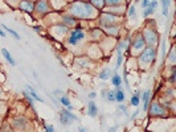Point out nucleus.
I'll return each mask as SVG.
<instances>
[{
  "instance_id": "nucleus-38",
  "label": "nucleus",
  "mask_w": 176,
  "mask_h": 132,
  "mask_svg": "<svg viewBox=\"0 0 176 132\" xmlns=\"http://www.w3.org/2000/svg\"><path fill=\"white\" fill-rule=\"evenodd\" d=\"M0 36H2V37H7V35H6V33H4L2 29H0Z\"/></svg>"
},
{
  "instance_id": "nucleus-35",
  "label": "nucleus",
  "mask_w": 176,
  "mask_h": 132,
  "mask_svg": "<svg viewBox=\"0 0 176 132\" xmlns=\"http://www.w3.org/2000/svg\"><path fill=\"white\" fill-rule=\"evenodd\" d=\"M119 110H120V111H123L126 115L128 114V112H127V107H126V106H119Z\"/></svg>"
},
{
  "instance_id": "nucleus-10",
  "label": "nucleus",
  "mask_w": 176,
  "mask_h": 132,
  "mask_svg": "<svg viewBox=\"0 0 176 132\" xmlns=\"http://www.w3.org/2000/svg\"><path fill=\"white\" fill-rule=\"evenodd\" d=\"M2 53H3V56H4V58H6L7 61L11 65H15V60L12 58V56H11V53L7 50V49H2Z\"/></svg>"
},
{
  "instance_id": "nucleus-32",
  "label": "nucleus",
  "mask_w": 176,
  "mask_h": 132,
  "mask_svg": "<svg viewBox=\"0 0 176 132\" xmlns=\"http://www.w3.org/2000/svg\"><path fill=\"white\" fill-rule=\"evenodd\" d=\"M150 8H152V9H156V7H157V0H152V2H150V6H148Z\"/></svg>"
},
{
  "instance_id": "nucleus-7",
  "label": "nucleus",
  "mask_w": 176,
  "mask_h": 132,
  "mask_svg": "<svg viewBox=\"0 0 176 132\" xmlns=\"http://www.w3.org/2000/svg\"><path fill=\"white\" fill-rule=\"evenodd\" d=\"M150 95H151V91L150 90H146L145 93H143V110H147L148 108V102H150Z\"/></svg>"
},
{
  "instance_id": "nucleus-3",
  "label": "nucleus",
  "mask_w": 176,
  "mask_h": 132,
  "mask_svg": "<svg viewBox=\"0 0 176 132\" xmlns=\"http://www.w3.org/2000/svg\"><path fill=\"white\" fill-rule=\"evenodd\" d=\"M85 39V32H83L81 28H77L70 32V37H69V44L70 45H76L80 40H83Z\"/></svg>"
},
{
  "instance_id": "nucleus-30",
  "label": "nucleus",
  "mask_w": 176,
  "mask_h": 132,
  "mask_svg": "<svg viewBox=\"0 0 176 132\" xmlns=\"http://www.w3.org/2000/svg\"><path fill=\"white\" fill-rule=\"evenodd\" d=\"M152 12H154V9L150 8V7H147V8H145V11H143V16H148V15H151Z\"/></svg>"
},
{
  "instance_id": "nucleus-8",
  "label": "nucleus",
  "mask_w": 176,
  "mask_h": 132,
  "mask_svg": "<svg viewBox=\"0 0 176 132\" xmlns=\"http://www.w3.org/2000/svg\"><path fill=\"white\" fill-rule=\"evenodd\" d=\"M36 8H37V11H39V12H48V9H49L48 3H46L45 0H40V2L37 3Z\"/></svg>"
},
{
  "instance_id": "nucleus-27",
  "label": "nucleus",
  "mask_w": 176,
  "mask_h": 132,
  "mask_svg": "<svg viewBox=\"0 0 176 132\" xmlns=\"http://www.w3.org/2000/svg\"><path fill=\"white\" fill-rule=\"evenodd\" d=\"M91 3L94 4L95 7H98V8H102L105 6V0H91Z\"/></svg>"
},
{
  "instance_id": "nucleus-29",
  "label": "nucleus",
  "mask_w": 176,
  "mask_h": 132,
  "mask_svg": "<svg viewBox=\"0 0 176 132\" xmlns=\"http://www.w3.org/2000/svg\"><path fill=\"white\" fill-rule=\"evenodd\" d=\"M128 16L130 17H135V6H131L128 8Z\"/></svg>"
},
{
  "instance_id": "nucleus-14",
  "label": "nucleus",
  "mask_w": 176,
  "mask_h": 132,
  "mask_svg": "<svg viewBox=\"0 0 176 132\" xmlns=\"http://www.w3.org/2000/svg\"><path fill=\"white\" fill-rule=\"evenodd\" d=\"M103 94H105V99H106L107 102H114V101H115L114 93L111 91V90H105V91H103Z\"/></svg>"
},
{
  "instance_id": "nucleus-26",
  "label": "nucleus",
  "mask_w": 176,
  "mask_h": 132,
  "mask_svg": "<svg viewBox=\"0 0 176 132\" xmlns=\"http://www.w3.org/2000/svg\"><path fill=\"white\" fill-rule=\"evenodd\" d=\"M131 105H132V106H138V105H139V93H136L135 95H132V98H131Z\"/></svg>"
},
{
  "instance_id": "nucleus-20",
  "label": "nucleus",
  "mask_w": 176,
  "mask_h": 132,
  "mask_svg": "<svg viewBox=\"0 0 176 132\" xmlns=\"http://www.w3.org/2000/svg\"><path fill=\"white\" fill-rule=\"evenodd\" d=\"M2 28H3V29H6L8 33H11V35L13 36V37H15V39H17V40H20V36H19L17 35V33L15 32V31H13V29H11V28H7V25H4V24H2Z\"/></svg>"
},
{
  "instance_id": "nucleus-33",
  "label": "nucleus",
  "mask_w": 176,
  "mask_h": 132,
  "mask_svg": "<svg viewBox=\"0 0 176 132\" xmlns=\"http://www.w3.org/2000/svg\"><path fill=\"white\" fill-rule=\"evenodd\" d=\"M140 6H142L143 8H147L148 6H150V0H143V2L140 3Z\"/></svg>"
},
{
  "instance_id": "nucleus-37",
  "label": "nucleus",
  "mask_w": 176,
  "mask_h": 132,
  "mask_svg": "<svg viewBox=\"0 0 176 132\" xmlns=\"http://www.w3.org/2000/svg\"><path fill=\"white\" fill-rule=\"evenodd\" d=\"M89 98H90V99H94V98H95V93H90V94H89Z\"/></svg>"
},
{
  "instance_id": "nucleus-2",
  "label": "nucleus",
  "mask_w": 176,
  "mask_h": 132,
  "mask_svg": "<svg viewBox=\"0 0 176 132\" xmlns=\"http://www.w3.org/2000/svg\"><path fill=\"white\" fill-rule=\"evenodd\" d=\"M155 60V50L152 48H147L145 49V52H143V54L140 56V58H139V61H140V64L143 65H147V64H151L152 61Z\"/></svg>"
},
{
  "instance_id": "nucleus-25",
  "label": "nucleus",
  "mask_w": 176,
  "mask_h": 132,
  "mask_svg": "<svg viewBox=\"0 0 176 132\" xmlns=\"http://www.w3.org/2000/svg\"><path fill=\"white\" fill-rule=\"evenodd\" d=\"M64 21L68 25H73V24H76V20H74V19H73L72 16H65V17H64Z\"/></svg>"
},
{
  "instance_id": "nucleus-17",
  "label": "nucleus",
  "mask_w": 176,
  "mask_h": 132,
  "mask_svg": "<svg viewBox=\"0 0 176 132\" xmlns=\"http://www.w3.org/2000/svg\"><path fill=\"white\" fill-rule=\"evenodd\" d=\"M145 36L148 39V44H155V42H156V36L152 32H146Z\"/></svg>"
},
{
  "instance_id": "nucleus-11",
  "label": "nucleus",
  "mask_w": 176,
  "mask_h": 132,
  "mask_svg": "<svg viewBox=\"0 0 176 132\" xmlns=\"http://www.w3.org/2000/svg\"><path fill=\"white\" fill-rule=\"evenodd\" d=\"M110 75H111V70L110 69H105V70H102V72L99 73V78L102 79V81H106V79L110 78Z\"/></svg>"
},
{
  "instance_id": "nucleus-19",
  "label": "nucleus",
  "mask_w": 176,
  "mask_h": 132,
  "mask_svg": "<svg viewBox=\"0 0 176 132\" xmlns=\"http://www.w3.org/2000/svg\"><path fill=\"white\" fill-rule=\"evenodd\" d=\"M111 82H113V85L115 87H119L120 86V83H122V79H120V77L118 74H115L113 78H111Z\"/></svg>"
},
{
  "instance_id": "nucleus-22",
  "label": "nucleus",
  "mask_w": 176,
  "mask_h": 132,
  "mask_svg": "<svg viewBox=\"0 0 176 132\" xmlns=\"http://www.w3.org/2000/svg\"><path fill=\"white\" fill-rule=\"evenodd\" d=\"M60 122H61V124H64V126H69V124H70V123H72L73 120L68 119L66 116H65V115H62V114H61V116H60Z\"/></svg>"
},
{
  "instance_id": "nucleus-5",
  "label": "nucleus",
  "mask_w": 176,
  "mask_h": 132,
  "mask_svg": "<svg viewBox=\"0 0 176 132\" xmlns=\"http://www.w3.org/2000/svg\"><path fill=\"white\" fill-rule=\"evenodd\" d=\"M115 20H118L117 16L111 15V13H105L101 21H102V24H103L105 27H109V25H113V23H114Z\"/></svg>"
},
{
  "instance_id": "nucleus-15",
  "label": "nucleus",
  "mask_w": 176,
  "mask_h": 132,
  "mask_svg": "<svg viewBox=\"0 0 176 132\" xmlns=\"http://www.w3.org/2000/svg\"><path fill=\"white\" fill-rule=\"evenodd\" d=\"M21 8L23 9H25V11L28 12H31V11H33V4H32L31 2H21Z\"/></svg>"
},
{
  "instance_id": "nucleus-12",
  "label": "nucleus",
  "mask_w": 176,
  "mask_h": 132,
  "mask_svg": "<svg viewBox=\"0 0 176 132\" xmlns=\"http://www.w3.org/2000/svg\"><path fill=\"white\" fill-rule=\"evenodd\" d=\"M60 102H61L65 107H68V110H73V106H72L70 101H69V99H68L66 97H65V95H62L61 98H60Z\"/></svg>"
},
{
  "instance_id": "nucleus-39",
  "label": "nucleus",
  "mask_w": 176,
  "mask_h": 132,
  "mask_svg": "<svg viewBox=\"0 0 176 132\" xmlns=\"http://www.w3.org/2000/svg\"><path fill=\"white\" fill-rule=\"evenodd\" d=\"M78 131H80V132H86L85 128H82V127H80V128H78Z\"/></svg>"
},
{
  "instance_id": "nucleus-16",
  "label": "nucleus",
  "mask_w": 176,
  "mask_h": 132,
  "mask_svg": "<svg viewBox=\"0 0 176 132\" xmlns=\"http://www.w3.org/2000/svg\"><path fill=\"white\" fill-rule=\"evenodd\" d=\"M61 114H62V115H65V116L68 118V119H70V120H78L76 115L70 114V111H69V110H65V108H62V110H61Z\"/></svg>"
},
{
  "instance_id": "nucleus-4",
  "label": "nucleus",
  "mask_w": 176,
  "mask_h": 132,
  "mask_svg": "<svg viewBox=\"0 0 176 132\" xmlns=\"http://www.w3.org/2000/svg\"><path fill=\"white\" fill-rule=\"evenodd\" d=\"M150 112H151L152 116H157V115L164 116L166 115V110L159 105V103H154V105L151 106V111Z\"/></svg>"
},
{
  "instance_id": "nucleus-21",
  "label": "nucleus",
  "mask_w": 176,
  "mask_h": 132,
  "mask_svg": "<svg viewBox=\"0 0 176 132\" xmlns=\"http://www.w3.org/2000/svg\"><path fill=\"white\" fill-rule=\"evenodd\" d=\"M170 2H171V0H164V2H161V4H163V16H167V15H168Z\"/></svg>"
},
{
  "instance_id": "nucleus-24",
  "label": "nucleus",
  "mask_w": 176,
  "mask_h": 132,
  "mask_svg": "<svg viewBox=\"0 0 176 132\" xmlns=\"http://www.w3.org/2000/svg\"><path fill=\"white\" fill-rule=\"evenodd\" d=\"M13 124H15V126L17 127V128H23V126L25 124V120L23 119V118H20V119H16V120H15V123H13Z\"/></svg>"
},
{
  "instance_id": "nucleus-6",
  "label": "nucleus",
  "mask_w": 176,
  "mask_h": 132,
  "mask_svg": "<svg viewBox=\"0 0 176 132\" xmlns=\"http://www.w3.org/2000/svg\"><path fill=\"white\" fill-rule=\"evenodd\" d=\"M114 97H115V101L119 102V103H123V102H124V99H126L124 91H123L120 87H117V91L114 93Z\"/></svg>"
},
{
  "instance_id": "nucleus-9",
  "label": "nucleus",
  "mask_w": 176,
  "mask_h": 132,
  "mask_svg": "<svg viewBox=\"0 0 176 132\" xmlns=\"http://www.w3.org/2000/svg\"><path fill=\"white\" fill-rule=\"evenodd\" d=\"M87 114H89L90 116H97V114H98V110H97V106H95V103L90 101L89 102V110H87Z\"/></svg>"
},
{
  "instance_id": "nucleus-23",
  "label": "nucleus",
  "mask_w": 176,
  "mask_h": 132,
  "mask_svg": "<svg viewBox=\"0 0 176 132\" xmlns=\"http://www.w3.org/2000/svg\"><path fill=\"white\" fill-rule=\"evenodd\" d=\"M127 44H128L127 40L120 41V44H119V46H118V53H122V50H124V49L127 48Z\"/></svg>"
},
{
  "instance_id": "nucleus-18",
  "label": "nucleus",
  "mask_w": 176,
  "mask_h": 132,
  "mask_svg": "<svg viewBox=\"0 0 176 132\" xmlns=\"http://www.w3.org/2000/svg\"><path fill=\"white\" fill-rule=\"evenodd\" d=\"M135 49H142V48H145V39L143 37H138L136 41H135Z\"/></svg>"
},
{
  "instance_id": "nucleus-34",
  "label": "nucleus",
  "mask_w": 176,
  "mask_h": 132,
  "mask_svg": "<svg viewBox=\"0 0 176 132\" xmlns=\"http://www.w3.org/2000/svg\"><path fill=\"white\" fill-rule=\"evenodd\" d=\"M45 132H54L53 126H46V127H45Z\"/></svg>"
},
{
  "instance_id": "nucleus-28",
  "label": "nucleus",
  "mask_w": 176,
  "mask_h": 132,
  "mask_svg": "<svg viewBox=\"0 0 176 132\" xmlns=\"http://www.w3.org/2000/svg\"><path fill=\"white\" fill-rule=\"evenodd\" d=\"M105 3H107L109 6H119L122 4V0H105Z\"/></svg>"
},
{
  "instance_id": "nucleus-36",
  "label": "nucleus",
  "mask_w": 176,
  "mask_h": 132,
  "mask_svg": "<svg viewBox=\"0 0 176 132\" xmlns=\"http://www.w3.org/2000/svg\"><path fill=\"white\" fill-rule=\"evenodd\" d=\"M109 132H117V127H110Z\"/></svg>"
},
{
  "instance_id": "nucleus-13",
  "label": "nucleus",
  "mask_w": 176,
  "mask_h": 132,
  "mask_svg": "<svg viewBox=\"0 0 176 132\" xmlns=\"http://www.w3.org/2000/svg\"><path fill=\"white\" fill-rule=\"evenodd\" d=\"M27 87H28V91H29V95H31L32 98L36 99V101H39V102H44L43 98H40V97L36 94V91L33 90V87H32V86H27Z\"/></svg>"
},
{
  "instance_id": "nucleus-1",
  "label": "nucleus",
  "mask_w": 176,
  "mask_h": 132,
  "mask_svg": "<svg viewBox=\"0 0 176 132\" xmlns=\"http://www.w3.org/2000/svg\"><path fill=\"white\" fill-rule=\"evenodd\" d=\"M70 12L72 15L80 16L83 19H89V17H94L97 15L95 8L91 6V4L87 3H76L70 7Z\"/></svg>"
},
{
  "instance_id": "nucleus-31",
  "label": "nucleus",
  "mask_w": 176,
  "mask_h": 132,
  "mask_svg": "<svg viewBox=\"0 0 176 132\" xmlns=\"http://www.w3.org/2000/svg\"><path fill=\"white\" fill-rule=\"evenodd\" d=\"M122 60H123V56L122 53H118V61H117V69L120 68V65H122Z\"/></svg>"
}]
</instances>
